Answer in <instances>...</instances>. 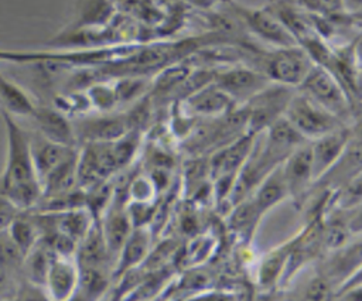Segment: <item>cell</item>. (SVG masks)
<instances>
[{"instance_id":"obj_1","label":"cell","mask_w":362,"mask_h":301,"mask_svg":"<svg viewBox=\"0 0 362 301\" xmlns=\"http://www.w3.org/2000/svg\"><path fill=\"white\" fill-rule=\"evenodd\" d=\"M7 138L6 164L0 174V192L20 211H31L41 199L42 189L35 171L28 133L17 117L0 112Z\"/></svg>"},{"instance_id":"obj_2","label":"cell","mask_w":362,"mask_h":301,"mask_svg":"<svg viewBox=\"0 0 362 301\" xmlns=\"http://www.w3.org/2000/svg\"><path fill=\"white\" fill-rule=\"evenodd\" d=\"M297 90L325 107L345 123L354 119V103L328 68L314 64Z\"/></svg>"},{"instance_id":"obj_3","label":"cell","mask_w":362,"mask_h":301,"mask_svg":"<svg viewBox=\"0 0 362 301\" xmlns=\"http://www.w3.org/2000/svg\"><path fill=\"white\" fill-rule=\"evenodd\" d=\"M284 117L307 141L315 140L329 131L348 126V123L297 89L284 110Z\"/></svg>"},{"instance_id":"obj_4","label":"cell","mask_w":362,"mask_h":301,"mask_svg":"<svg viewBox=\"0 0 362 301\" xmlns=\"http://www.w3.org/2000/svg\"><path fill=\"white\" fill-rule=\"evenodd\" d=\"M314 61L300 45L279 47L262 58L260 69L270 82L297 89L304 81Z\"/></svg>"},{"instance_id":"obj_5","label":"cell","mask_w":362,"mask_h":301,"mask_svg":"<svg viewBox=\"0 0 362 301\" xmlns=\"http://www.w3.org/2000/svg\"><path fill=\"white\" fill-rule=\"evenodd\" d=\"M294 92V88L270 82L255 96L242 103L247 114L246 131L256 136L279 117L284 116V110Z\"/></svg>"},{"instance_id":"obj_6","label":"cell","mask_w":362,"mask_h":301,"mask_svg":"<svg viewBox=\"0 0 362 301\" xmlns=\"http://www.w3.org/2000/svg\"><path fill=\"white\" fill-rule=\"evenodd\" d=\"M214 82L225 90L236 105L245 103L270 83L269 78L260 69L242 64L215 69Z\"/></svg>"},{"instance_id":"obj_7","label":"cell","mask_w":362,"mask_h":301,"mask_svg":"<svg viewBox=\"0 0 362 301\" xmlns=\"http://www.w3.org/2000/svg\"><path fill=\"white\" fill-rule=\"evenodd\" d=\"M181 110L195 119H215L230 112L236 103L214 79L180 100Z\"/></svg>"},{"instance_id":"obj_8","label":"cell","mask_w":362,"mask_h":301,"mask_svg":"<svg viewBox=\"0 0 362 301\" xmlns=\"http://www.w3.org/2000/svg\"><path fill=\"white\" fill-rule=\"evenodd\" d=\"M352 136V127L348 124L310 141L314 182L334 168L345 153Z\"/></svg>"},{"instance_id":"obj_9","label":"cell","mask_w":362,"mask_h":301,"mask_svg":"<svg viewBox=\"0 0 362 301\" xmlns=\"http://www.w3.org/2000/svg\"><path fill=\"white\" fill-rule=\"evenodd\" d=\"M236 14L257 38L276 48L298 44L286 25L270 10L236 7Z\"/></svg>"},{"instance_id":"obj_10","label":"cell","mask_w":362,"mask_h":301,"mask_svg":"<svg viewBox=\"0 0 362 301\" xmlns=\"http://www.w3.org/2000/svg\"><path fill=\"white\" fill-rule=\"evenodd\" d=\"M281 171L288 196L301 199L314 182L310 141L303 143L284 158L281 163Z\"/></svg>"},{"instance_id":"obj_11","label":"cell","mask_w":362,"mask_h":301,"mask_svg":"<svg viewBox=\"0 0 362 301\" xmlns=\"http://www.w3.org/2000/svg\"><path fill=\"white\" fill-rule=\"evenodd\" d=\"M78 281L79 268L75 257L55 254L47 271L42 291L51 300H68L75 297Z\"/></svg>"},{"instance_id":"obj_12","label":"cell","mask_w":362,"mask_h":301,"mask_svg":"<svg viewBox=\"0 0 362 301\" xmlns=\"http://www.w3.org/2000/svg\"><path fill=\"white\" fill-rule=\"evenodd\" d=\"M253 140V134L245 133L214 150L208 157L211 181L222 175H236L249 157Z\"/></svg>"},{"instance_id":"obj_13","label":"cell","mask_w":362,"mask_h":301,"mask_svg":"<svg viewBox=\"0 0 362 301\" xmlns=\"http://www.w3.org/2000/svg\"><path fill=\"white\" fill-rule=\"evenodd\" d=\"M150 249H151L150 226L133 228L115 257V264L112 270L113 278H117L120 274L126 273L127 270L140 267L146 260Z\"/></svg>"},{"instance_id":"obj_14","label":"cell","mask_w":362,"mask_h":301,"mask_svg":"<svg viewBox=\"0 0 362 301\" xmlns=\"http://www.w3.org/2000/svg\"><path fill=\"white\" fill-rule=\"evenodd\" d=\"M31 119L35 122L37 131L41 137L65 146H76L78 140L74 122L57 107L37 106Z\"/></svg>"},{"instance_id":"obj_15","label":"cell","mask_w":362,"mask_h":301,"mask_svg":"<svg viewBox=\"0 0 362 301\" xmlns=\"http://www.w3.org/2000/svg\"><path fill=\"white\" fill-rule=\"evenodd\" d=\"M76 140L85 141H113L129 130L124 114L102 113V116L90 117L74 123Z\"/></svg>"},{"instance_id":"obj_16","label":"cell","mask_w":362,"mask_h":301,"mask_svg":"<svg viewBox=\"0 0 362 301\" xmlns=\"http://www.w3.org/2000/svg\"><path fill=\"white\" fill-rule=\"evenodd\" d=\"M30 143H31L33 160H34L40 184L49 172H52L57 167H59L68 158L75 155L78 151L76 146H65V144L54 143L41 137L40 134L37 138H33V140L30 138Z\"/></svg>"},{"instance_id":"obj_17","label":"cell","mask_w":362,"mask_h":301,"mask_svg":"<svg viewBox=\"0 0 362 301\" xmlns=\"http://www.w3.org/2000/svg\"><path fill=\"white\" fill-rule=\"evenodd\" d=\"M259 213L263 216L283 199L288 198V191L281 171V164L269 171L249 195Z\"/></svg>"},{"instance_id":"obj_18","label":"cell","mask_w":362,"mask_h":301,"mask_svg":"<svg viewBox=\"0 0 362 301\" xmlns=\"http://www.w3.org/2000/svg\"><path fill=\"white\" fill-rule=\"evenodd\" d=\"M37 106L27 90L0 72V112L14 117L31 119Z\"/></svg>"},{"instance_id":"obj_19","label":"cell","mask_w":362,"mask_h":301,"mask_svg":"<svg viewBox=\"0 0 362 301\" xmlns=\"http://www.w3.org/2000/svg\"><path fill=\"white\" fill-rule=\"evenodd\" d=\"M54 257V250L44 239H40L34 244V247L25 254L21 266V273L25 276L30 285L42 290L47 271Z\"/></svg>"},{"instance_id":"obj_20","label":"cell","mask_w":362,"mask_h":301,"mask_svg":"<svg viewBox=\"0 0 362 301\" xmlns=\"http://www.w3.org/2000/svg\"><path fill=\"white\" fill-rule=\"evenodd\" d=\"M262 218L263 216L256 209L250 196H246L245 199L232 205L230 211L226 213L229 229L245 242L252 239Z\"/></svg>"},{"instance_id":"obj_21","label":"cell","mask_w":362,"mask_h":301,"mask_svg":"<svg viewBox=\"0 0 362 301\" xmlns=\"http://www.w3.org/2000/svg\"><path fill=\"white\" fill-rule=\"evenodd\" d=\"M294 240L296 237L280 244L279 247H276L263 257L257 271V283L260 287L269 290L280 284Z\"/></svg>"},{"instance_id":"obj_22","label":"cell","mask_w":362,"mask_h":301,"mask_svg":"<svg viewBox=\"0 0 362 301\" xmlns=\"http://www.w3.org/2000/svg\"><path fill=\"white\" fill-rule=\"evenodd\" d=\"M7 233L24 257L41 239L40 228L31 211H20L8 225Z\"/></svg>"},{"instance_id":"obj_23","label":"cell","mask_w":362,"mask_h":301,"mask_svg":"<svg viewBox=\"0 0 362 301\" xmlns=\"http://www.w3.org/2000/svg\"><path fill=\"white\" fill-rule=\"evenodd\" d=\"M112 82L117 105L136 102L150 93L151 89V79L147 75H122Z\"/></svg>"},{"instance_id":"obj_24","label":"cell","mask_w":362,"mask_h":301,"mask_svg":"<svg viewBox=\"0 0 362 301\" xmlns=\"http://www.w3.org/2000/svg\"><path fill=\"white\" fill-rule=\"evenodd\" d=\"M79 281L76 293H83L88 298H99L109 288V277L106 268L79 267Z\"/></svg>"},{"instance_id":"obj_25","label":"cell","mask_w":362,"mask_h":301,"mask_svg":"<svg viewBox=\"0 0 362 301\" xmlns=\"http://www.w3.org/2000/svg\"><path fill=\"white\" fill-rule=\"evenodd\" d=\"M85 95L89 100L90 107L100 113L113 112L117 105L116 92L113 88V82L105 81H93L85 90Z\"/></svg>"},{"instance_id":"obj_26","label":"cell","mask_w":362,"mask_h":301,"mask_svg":"<svg viewBox=\"0 0 362 301\" xmlns=\"http://www.w3.org/2000/svg\"><path fill=\"white\" fill-rule=\"evenodd\" d=\"M156 191L157 189L148 175H139L129 184L127 196L130 201L148 202L153 199Z\"/></svg>"},{"instance_id":"obj_27","label":"cell","mask_w":362,"mask_h":301,"mask_svg":"<svg viewBox=\"0 0 362 301\" xmlns=\"http://www.w3.org/2000/svg\"><path fill=\"white\" fill-rule=\"evenodd\" d=\"M214 240L208 236H197L191 240L185 250V257L188 259L189 264H199L206 260L208 254L212 252Z\"/></svg>"},{"instance_id":"obj_28","label":"cell","mask_w":362,"mask_h":301,"mask_svg":"<svg viewBox=\"0 0 362 301\" xmlns=\"http://www.w3.org/2000/svg\"><path fill=\"white\" fill-rule=\"evenodd\" d=\"M332 291L334 290L331 287V283H329L328 277L317 276L308 283L307 290H305V298H311V300L331 298Z\"/></svg>"},{"instance_id":"obj_29","label":"cell","mask_w":362,"mask_h":301,"mask_svg":"<svg viewBox=\"0 0 362 301\" xmlns=\"http://www.w3.org/2000/svg\"><path fill=\"white\" fill-rule=\"evenodd\" d=\"M16 273L0 266V298H13L20 285L16 281Z\"/></svg>"},{"instance_id":"obj_30","label":"cell","mask_w":362,"mask_h":301,"mask_svg":"<svg viewBox=\"0 0 362 301\" xmlns=\"http://www.w3.org/2000/svg\"><path fill=\"white\" fill-rule=\"evenodd\" d=\"M18 212L20 209L0 192V233L7 230L8 225Z\"/></svg>"},{"instance_id":"obj_31","label":"cell","mask_w":362,"mask_h":301,"mask_svg":"<svg viewBox=\"0 0 362 301\" xmlns=\"http://www.w3.org/2000/svg\"><path fill=\"white\" fill-rule=\"evenodd\" d=\"M188 3H191L192 6H197V7H202V8H208L214 4L215 0H187Z\"/></svg>"}]
</instances>
